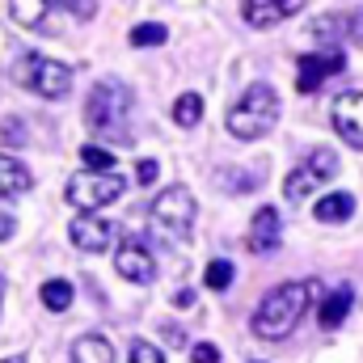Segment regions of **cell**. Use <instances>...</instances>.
I'll list each match as a JSON object with an SVG mask.
<instances>
[{"label":"cell","instance_id":"cell-1","mask_svg":"<svg viewBox=\"0 0 363 363\" xmlns=\"http://www.w3.org/2000/svg\"><path fill=\"white\" fill-rule=\"evenodd\" d=\"M317 291H321V283H317V279H304V283H283V287L267 291V300L254 308L250 330H254L258 338H267V342L287 338V334L300 325V317L308 313V304H313V296H317Z\"/></svg>","mask_w":363,"mask_h":363},{"label":"cell","instance_id":"cell-2","mask_svg":"<svg viewBox=\"0 0 363 363\" xmlns=\"http://www.w3.org/2000/svg\"><path fill=\"white\" fill-rule=\"evenodd\" d=\"M85 123L97 140L131 144V89L123 81H97L85 101Z\"/></svg>","mask_w":363,"mask_h":363},{"label":"cell","instance_id":"cell-3","mask_svg":"<svg viewBox=\"0 0 363 363\" xmlns=\"http://www.w3.org/2000/svg\"><path fill=\"white\" fill-rule=\"evenodd\" d=\"M228 131L237 140H262L279 123V93L271 85H250L233 106H228Z\"/></svg>","mask_w":363,"mask_h":363},{"label":"cell","instance_id":"cell-4","mask_svg":"<svg viewBox=\"0 0 363 363\" xmlns=\"http://www.w3.org/2000/svg\"><path fill=\"white\" fill-rule=\"evenodd\" d=\"M13 81H17L21 89L47 97V101H60V97H68V93H72V68H68V64H60V60H47V55H34V51H30V55H21V60H17Z\"/></svg>","mask_w":363,"mask_h":363},{"label":"cell","instance_id":"cell-5","mask_svg":"<svg viewBox=\"0 0 363 363\" xmlns=\"http://www.w3.org/2000/svg\"><path fill=\"white\" fill-rule=\"evenodd\" d=\"M148 216H152V228H157L161 237L186 241V237H190V228H194L199 207H194V194H190L186 186H169V190H161V194L152 199Z\"/></svg>","mask_w":363,"mask_h":363},{"label":"cell","instance_id":"cell-6","mask_svg":"<svg viewBox=\"0 0 363 363\" xmlns=\"http://www.w3.org/2000/svg\"><path fill=\"white\" fill-rule=\"evenodd\" d=\"M123 190H127V182L118 174H93V169H85V174L68 178V203L81 207V211H97V207L118 203Z\"/></svg>","mask_w":363,"mask_h":363},{"label":"cell","instance_id":"cell-7","mask_svg":"<svg viewBox=\"0 0 363 363\" xmlns=\"http://www.w3.org/2000/svg\"><path fill=\"white\" fill-rule=\"evenodd\" d=\"M338 174V157L330 152V148H317V152H308L291 174L283 182V194L291 199V203H300V199H308L317 186H325V182Z\"/></svg>","mask_w":363,"mask_h":363},{"label":"cell","instance_id":"cell-8","mask_svg":"<svg viewBox=\"0 0 363 363\" xmlns=\"http://www.w3.org/2000/svg\"><path fill=\"white\" fill-rule=\"evenodd\" d=\"M347 68V60H342V51L334 47V51H321V55H300V68H296V89L300 93H317L330 77H338Z\"/></svg>","mask_w":363,"mask_h":363},{"label":"cell","instance_id":"cell-9","mask_svg":"<svg viewBox=\"0 0 363 363\" xmlns=\"http://www.w3.org/2000/svg\"><path fill=\"white\" fill-rule=\"evenodd\" d=\"M330 118H334V131H338V140H342V144L363 148V93L359 89L338 93V101H334Z\"/></svg>","mask_w":363,"mask_h":363},{"label":"cell","instance_id":"cell-10","mask_svg":"<svg viewBox=\"0 0 363 363\" xmlns=\"http://www.w3.org/2000/svg\"><path fill=\"white\" fill-rule=\"evenodd\" d=\"M68 237H72L77 250H85V254H101V250L114 245V224L101 220L97 211H81V216L68 224Z\"/></svg>","mask_w":363,"mask_h":363},{"label":"cell","instance_id":"cell-11","mask_svg":"<svg viewBox=\"0 0 363 363\" xmlns=\"http://www.w3.org/2000/svg\"><path fill=\"white\" fill-rule=\"evenodd\" d=\"M114 271L127 283H152L157 279V262H152V254H148V245L140 237H127L118 245V254H114Z\"/></svg>","mask_w":363,"mask_h":363},{"label":"cell","instance_id":"cell-12","mask_svg":"<svg viewBox=\"0 0 363 363\" xmlns=\"http://www.w3.org/2000/svg\"><path fill=\"white\" fill-rule=\"evenodd\" d=\"M300 9H304V0H245V4H241V13H245V21H250L254 30H271L283 17L300 13Z\"/></svg>","mask_w":363,"mask_h":363},{"label":"cell","instance_id":"cell-13","mask_svg":"<svg viewBox=\"0 0 363 363\" xmlns=\"http://www.w3.org/2000/svg\"><path fill=\"white\" fill-rule=\"evenodd\" d=\"M283 241V224H279V211L274 207H258L254 211V224H250V250L254 254H271Z\"/></svg>","mask_w":363,"mask_h":363},{"label":"cell","instance_id":"cell-14","mask_svg":"<svg viewBox=\"0 0 363 363\" xmlns=\"http://www.w3.org/2000/svg\"><path fill=\"white\" fill-rule=\"evenodd\" d=\"M351 304H355V287L351 283H342V287H334L325 300H321V330H338L342 325V317L351 313Z\"/></svg>","mask_w":363,"mask_h":363},{"label":"cell","instance_id":"cell-15","mask_svg":"<svg viewBox=\"0 0 363 363\" xmlns=\"http://www.w3.org/2000/svg\"><path fill=\"white\" fill-rule=\"evenodd\" d=\"M34 186V174L17 161V157H9V152H0V199H13V194H26Z\"/></svg>","mask_w":363,"mask_h":363},{"label":"cell","instance_id":"cell-16","mask_svg":"<svg viewBox=\"0 0 363 363\" xmlns=\"http://www.w3.org/2000/svg\"><path fill=\"white\" fill-rule=\"evenodd\" d=\"M313 216H317L321 224H342V220H351V216H355V194H347V190H334V194L317 199Z\"/></svg>","mask_w":363,"mask_h":363},{"label":"cell","instance_id":"cell-17","mask_svg":"<svg viewBox=\"0 0 363 363\" xmlns=\"http://www.w3.org/2000/svg\"><path fill=\"white\" fill-rule=\"evenodd\" d=\"M72 363H114V347L101 334H85L72 342Z\"/></svg>","mask_w":363,"mask_h":363},{"label":"cell","instance_id":"cell-18","mask_svg":"<svg viewBox=\"0 0 363 363\" xmlns=\"http://www.w3.org/2000/svg\"><path fill=\"white\" fill-rule=\"evenodd\" d=\"M47 9H51V0H9L13 21H17V26H26V30H43Z\"/></svg>","mask_w":363,"mask_h":363},{"label":"cell","instance_id":"cell-19","mask_svg":"<svg viewBox=\"0 0 363 363\" xmlns=\"http://www.w3.org/2000/svg\"><path fill=\"white\" fill-rule=\"evenodd\" d=\"M38 296H43V304H47L51 313H68V308H72V283H68V279H47Z\"/></svg>","mask_w":363,"mask_h":363},{"label":"cell","instance_id":"cell-20","mask_svg":"<svg viewBox=\"0 0 363 363\" xmlns=\"http://www.w3.org/2000/svg\"><path fill=\"white\" fill-rule=\"evenodd\" d=\"M199 118H203V97L199 93H182L174 101V123L178 127H199Z\"/></svg>","mask_w":363,"mask_h":363},{"label":"cell","instance_id":"cell-21","mask_svg":"<svg viewBox=\"0 0 363 363\" xmlns=\"http://www.w3.org/2000/svg\"><path fill=\"white\" fill-rule=\"evenodd\" d=\"M169 34H165V26H157V21H144V26H135L131 30V47H161Z\"/></svg>","mask_w":363,"mask_h":363},{"label":"cell","instance_id":"cell-22","mask_svg":"<svg viewBox=\"0 0 363 363\" xmlns=\"http://www.w3.org/2000/svg\"><path fill=\"white\" fill-rule=\"evenodd\" d=\"M313 34H317V43H338L347 34V17H317Z\"/></svg>","mask_w":363,"mask_h":363},{"label":"cell","instance_id":"cell-23","mask_svg":"<svg viewBox=\"0 0 363 363\" xmlns=\"http://www.w3.org/2000/svg\"><path fill=\"white\" fill-rule=\"evenodd\" d=\"M233 262H224V258H216V262H211V267H207V274H203V283H207V287H211V291H224V287H228V283H233Z\"/></svg>","mask_w":363,"mask_h":363},{"label":"cell","instance_id":"cell-24","mask_svg":"<svg viewBox=\"0 0 363 363\" xmlns=\"http://www.w3.org/2000/svg\"><path fill=\"white\" fill-rule=\"evenodd\" d=\"M81 161H85V169H93V174H110V165H114V157L106 148H97V144H85L81 148Z\"/></svg>","mask_w":363,"mask_h":363},{"label":"cell","instance_id":"cell-25","mask_svg":"<svg viewBox=\"0 0 363 363\" xmlns=\"http://www.w3.org/2000/svg\"><path fill=\"white\" fill-rule=\"evenodd\" d=\"M127 363H165V355H161L148 338H135L131 351H127Z\"/></svg>","mask_w":363,"mask_h":363},{"label":"cell","instance_id":"cell-26","mask_svg":"<svg viewBox=\"0 0 363 363\" xmlns=\"http://www.w3.org/2000/svg\"><path fill=\"white\" fill-rule=\"evenodd\" d=\"M347 34H351V38L363 47V4H355V9L347 13Z\"/></svg>","mask_w":363,"mask_h":363},{"label":"cell","instance_id":"cell-27","mask_svg":"<svg viewBox=\"0 0 363 363\" xmlns=\"http://www.w3.org/2000/svg\"><path fill=\"white\" fill-rule=\"evenodd\" d=\"M190 359L194 363H220V351H216L211 342H194V347H190Z\"/></svg>","mask_w":363,"mask_h":363},{"label":"cell","instance_id":"cell-28","mask_svg":"<svg viewBox=\"0 0 363 363\" xmlns=\"http://www.w3.org/2000/svg\"><path fill=\"white\" fill-rule=\"evenodd\" d=\"M135 178L144 182V186H148V182H157V161H140V169H135Z\"/></svg>","mask_w":363,"mask_h":363},{"label":"cell","instance_id":"cell-29","mask_svg":"<svg viewBox=\"0 0 363 363\" xmlns=\"http://www.w3.org/2000/svg\"><path fill=\"white\" fill-rule=\"evenodd\" d=\"M13 237V216H0V241H9Z\"/></svg>","mask_w":363,"mask_h":363},{"label":"cell","instance_id":"cell-30","mask_svg":"<svg viewBox=\"0 0 363 363\" xmlns=\"http://www.w3.org/2000/svg\"><path fill=\"white\" fill-rule=\"evenodd\" d=\"M0 363H26V359H0Z\"/></svg>","mask_w":363,"mask_h":363},{"label":"cell","instance_id":"cell-31","mask_svg":"<svg viewBox=\"0 0 363 363\" xmlns=\"http://www.w3.org/2000/svg\"><path fill=\"white\" fill-rule=\"evenodd\" d=\"M0 296H4V279H0Z\"/></svg>","mask_w":363,"mask_h":363}]
</instances>
